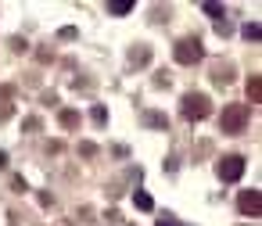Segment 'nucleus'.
I'll use <instances>...</instances> for the list:
<instances>
[{
    "label": "nucleus",
    "mask_w": 262,
    "mask_h": 226,
    "mask_svg": "<svg viewBox=\"0 0 262 226\" xmlns=\"http://www.w3.org/2000/svg\"><path fill=\"white\" fill-rule=\"evenodd\" d=\"M205 15H212L215 22H226V11H223L219 4H212V0H208V4H205Z\"/></svg>",
    "instance_id": "f8f14e48"
},
{
    "label": "nucleus",
    "mask_w": 262,
    "mask_h": 226,
    "mask_svg": "<svg viewBox=\"0 0 262 226\" xmlns=\"http://www.w3.org/2000/svg\"><path fill=\"white\" fill-rule=\"evenodd\" d=\"M58 36H61V40H76V29H72V26H65V29L58 33Z\"/></svg>",
    "instance_id": "f3484780"
},
{
    "label": "nucleus",
    "mask_w": 262,
    "mask_h": 226,
    "mask_svg": "<svg viewBox=\"0 0 262 226\" xmlns=\"http://www.w3.org/2000/svg\"><path fill=\"white\" fill-rule=\"evenodd\" d=\"M241 36H244L248 43H258V36H262V29H258V22H248V26L241 29Z\"/></svg>",
    "instance_id": "9d476101"
},
{
    "label": "nucleus",
    "mask_w": 262,
    "mask_h": 226,
    "mask_svg": "<svg viewBox=\"0 0 262 226\" xmlns=\"http://www.w3.org/2000/svg\"><path fill=\"white\" fill-rule=\"evenodd\" d=\"M172 58H176L180 65H198V61L205 58V47H201L198 36H183V40L172 47Z\"/></svg>",
    "instance_id": "7ed1b4c3"
},
{
    "label": "nucleus",
    "mask_w": 262,
    "mask_h": 226,
    "mask_svg": "<svg viewBox=\"0 0 262 226\" xmlns=\"http://www.w3.org/2000/svg\"><path fill=\"white\" fill-rule=\"evenodd\" d=\"M248 101H251V104L262 101V76H251V79H248Z\"/></svg>",
    "instance_id": "0eeeda50"
},
{
    "label": "nucleus",
    "mask_w": 262,
    "mask_h": 226,
    "mask_svg": "<svg viewBox=\"0 0 262 226\" xmlns=\"http://www.w3.org/2000/svg\"><path fill=\"white\" fill-rule=\"evenodd\" d=\"M79 154H86V158H94V154H97V144H90V140H86V144H79Z\"/></svg>",
    "instance_id": "2eb2a0df"
},
{
    "label": "nucleus",
    "mask_w": 262,
    "mask_h": 226,
    "mask_svg": "<svg viewBox=\"0 0 262 226\" xmlns=\"http://www.w3.org/2000/svg\"><path fill=\"white\" fill-rule=\"evenodd\" d=\"M144 122H147V126H158V129H165V126H169V122H165V115H158V111H147V115H144Z\"/></svg>",
    "instance_id": "ddd939ff"
},
{
    "label": "nucleus",
    "mask_w": 262,
    "mask_h": 226,
    "mask_svg": "<svg viewBox=\"0 0 262 226\" xmlns=\"http://www.w3.org/2000/svg\"><path fill=\"white\" fill-rule=\"evenodd\" d=\"M4 165H8V154H4V151H0V169H4Z\"/></svg>",
    "instance_id": "6ab92c4d"
},
{
    "label": "nucleus",
    "mask_w": 262,
    "mask_h": 226,
    "mask_svg": "<svg viewBox=\"0 0 262 226\" xmlns=\"http://www.w3.org/2000/svg\"><path fill=\"white\" fill-rule=\"evenodd\" d=\"M90 119H94V122H97V126H104V122H108V111H104V108H101V104H97V108H94V111H90Z\"/></svg>",
    "instance_id": "4468645a"
},
{
    "label": "nucleus",
    "mask_w": 262,
    "mask_h": 226,
    "mask_svg": "<svg viewBox=\"0 0 262 226\" xmlns=\"http://www.w3.org/2000/svg\"><path fill=\"white\" fill-rule=\"evenodd\" d=\"M147 61H151V47L137 43V47L129 51V65H147Z\"/></svg>",
    "instance_id": "423d86ee"
},
{
    "label": "nucleus",
    "mask_w": 262,
    "mask_h": 226,
    "mask_svg": "<svg viewBox=\"0 0 262 226\" xmlns=\"http://www.w3.org/2000/svg\"><path fill=\"white\" fill-rule=\"evenodd\" d=\"M133 0H108V15H129Z\"/></svg>",
    "instance_id": "6e6552de"
},
{
    "label": "nucleus",
    "mask_w": 262,
    "mask_h": 226,
    "mask_svg": "<svg viewBox=\"0 0 262 226\" xmlns=\"http://www.w3.org/2000/svg\"><path fill=\"white\" fill-rule=\"evenodd\" d=\"M248 119H251V108H248V104H226L223 115H219V129L230 133V137H233V133H244Z\"/></svg>",
    "instance_id": "f257e3e1"
},
{
    "label": "nucleus",
    "mask_w": 262,
    "mask_h": 226,
    "mask_svg": "<svg viewBox=\"0 0 262 226\" xmlns=\"http://www.w3.org/2000/svg\"><path fill=\"white\" fill-rule=\"evenodd\" d=\"M11 187H15V190H18V194H26V190H29V183H26V179H22V176H15V179H11Z\"/></svg>",
    "instance_id": "dca6fc26"
},
{
    "label": "nucleus",
    "mask_w": 262,
    "mask_h": 226,
    "mask_svg": "<svg viewBox=\"0 0 262 226\" xmlns=\"http://www.w3.org/2000/svg\"><path fill=\"white\" fill-rule=\"evenodd\" d=\"M133 205H137L140 212H151V208H155V201H151V194H144V190H137V194H133Z\"/></svg>",
    "instance_id": "9b49d317"
},
{
    "label": "nucleus",
    "mask_w": 262,
    "mask_h": 226,
    "mask_svg": "<svg viewBox=\"0 0 262 226\" xmlns=\"http://www.w3.org/2000/svg\"><path fill=\"white\" fill-rule=\"evenodd\" d=\"M215 172H219L223 183H237V179L244 176V158H241V154H223L219 165H215Z\"/></svg>",
    "instance_id": "20e7f679"
},
{
    "label": "nucleus",
    "mask_w": 262,
    "mask_h": 226,
    "mask_svg": "<svg viewBox=\"0 0 262 226\" xmlns=\"http://www.w3.org/2000/svg\"><path fill=\"white\" fill-rule=\"evenodd\" d=\"M237 208H241L244 215H251V219H255V215L262 212V194H258V190H241V197H237Z\"/></svg>",
    "instance_id": "39448f33"
},
{
    "label": "nucleus",
    "mask_w": 262,
    "mask_h": 226,
    "mask_svg": "<svg viewBox=\"0 0 262 226\" xmlns=\"http://www.w3.org/2000/svg\"><path fill=\"white\" fill-rule=\"evenodd\" d=\"M58 122H61L65 129H76V126H79V111H72V108H65V111L58 115Z\"/></svg>",
    "instance_id": "1a4fd4ad"
},
{
    "label": "nucleus",
    "mask_w": 262,
    "mask_h": 226,
    "mask_svg": "<svg viewBox=\"0 0 262 226\" xmlns=\"http://www.w3.org/2000/svg\"><path fill=\"white\" fill-rule=\"evenodd\" d=\"M158 226H172V215H165V219H158Z\"/></svg>",
    "instance_id": "a211bd4d"
},
{
    "label": "nucleus",
    "mask_w": 262,
    "mask_h": 226,
    "mask_svg": "<svg viewBox=\"0 0 262 226\" xmlns=\"http://www.w3.org/2000/svg\"><path fill=\"white\" fill-rule=\"evenodd\" d=\"M180 111H183V119H190V122H201V119H208V115H212V101H208L205 94H183V101H180Z\"/></svg>",
    "instance_id": "f03ea898"
}]
</instances>
